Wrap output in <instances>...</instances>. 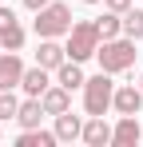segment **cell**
I'll return each mask as SVG.
<instances>
[{
	"instance_id": "cell-1",
	"label": "cell",
	"mask_w": 143,
	"mask_h": 147,
	"mask_svg": "<svg viewBox=\"0 0 143 147\" xmlns=\"http://www.w3.org/2000/svg\"><path fill=\"white\" fill-rule=\"evenodd\" d=\"M95 60H99V72H111V76H123L135 68L139 52H135V40L127 36H115V40H99L95 48Z\"/></svg>"
},
{
	"instance_id": "cell-10",
	"label": "cell",
	"mask_w": 143,
	"mask_h": 147,
	"mask_svg": "<svg viewBox=\"0 0 143 147\" xmlns=\"http://www.w3.org/2000/svg\"><path fill=\"white\" fill-rule=\"evenodd\" d=\"M52 80H56L60 88H68V92H80L88 76H84V64H80V60H64V64L52 72Z\"/></svg>"
},
{
	"instance_id": "cell-5",
	"label": "cell",
	"mask_w": 143,
	"mask_h": 147,
	"mask_svg": "<svg viewBox=\"0 0 143 147\" xmlns=\"http://www.w3.org/2000/svg\"><path fill=\"white\" fill-rule=\"evenodd\" d=\"M24 40H28V32H24V24L16 20V12L8 8V0L0 4V48L4 52H20Z\"/></svg>"
},
{
	"instance_id": "cell-25",
	"label": "cell",
	"mask_w": 143,
	"mask_h": 147,
	"mask_svg": "<svg viewBox=\"0 0 143 147\" xmlns=\"http://www.w3.org/2000/svg\"><path fill=\"white\" fill-rule=\"evenodd\" d=\"M0 52H4V48H0Z\"/></svg>"
},
{
	"instance_id": "cell-9",
	"label": "cell",
	"mask_w": 143,
	"mask_h": 147,
	"mask_svg": "<svg viewBox=\"0 0 143 147\" xmlns=\"http://www.w3.org/2000/svg\"><path fill=\"white\" fill-rule=\"evenodd\" d=\"M20 76H24L20 52H0V92L4 88H20Z\"/></svg>"
},
{
	"instance_id": "cell-23",
	"label": "cell",
	"mask_w": 143,
	"mask_h": 147,
	"mask_svg": "<svg viewBox=\"0 0 143 147\" xmlns=\"http://www.w3.org/2000/svg\"><path fill=\"white\" fill-rule=\"evenodd\" d=\"M139 88H143V76H139Z\"/></svg>"
},
{
	"instance_id": "cell-16",
	"label": "cell",
	"mask_w": 143,
	"mask_h": 147,
	"mask_svg": "<svg viewBox=\"0 0 143 147\" xmlns=\"http://www.w3.org/2000/svg\"><path fill=\"white\" fill-rule=\"evenodd\" d=\"M56 131H44V127H24L16 135V147H56Z\"/></svg>"
},
{
	"instance_id": "cell-12",
	"label": "cell",
	"mask_w": 143,
	"mask_h": 147,
	"mask_svg": "<svg viewBox=\"0 0 143 147\" xmlns=\"http://www.w3.org/2000/svg\"><path fill=\"white\" fill-rule=\"evenodd\" d=\"M52 131H56V139H60V143H76V139L84 135V119L68 107V111H60V115H56V127H52Z\"/></svg>"
},
{
	"instance_id": "cell-14",
	"label": "cell",
	"mask_w": 143,
	"mask_h": 147,
	"mask_svg": "<svg viewBox=\"0 0 143 147\" xmlns=\"http://www.w3.org/2000/svg\"><path fill=\"white\" fill-rule=\"evenodd\" d=\"M40 103H44V115H60V111H68V107H72V92H68V88H60V84L52 80V88L40 96Z\"/></svg>"
},
{
	"instance_id": "cell-7",
	"label": "cell",
	"mask_w": 143,
	"mask_h": 147,
	"mask_svg": "<svg viewBox=\"0 0 143 147\" xmlns=\"http://www.w3.org/2000/svg\"><path fill=\"white\" fill-rule=\"evenodd\" d=\"M68 60V48L56 40V36H48V40H40V48H36V64L40 68H48V72H56L60 64Z\"/></svg>"
},
{
	"instance_id": "cell-3",
	"label": "cell",
	"mask_w": 143,
	"mask_h": 147,
	"mask_svg": "<svg viewBox=\"0 0 143 147\" xmlns=\"http://www.w3.org/2000/svg\"><path fill=\"white\" fill-rule=\"evenodd\" d=\"M99 28H95V20H72V32L64 36V48H68V60H92L95 48H99Z\"/></svg>"
},
{
	"instance_id": "cell-24",
	"label": "cell",
	"mask_w": 143,
	"mask_h": 147,
	"mask_svg": "<svg viewBox=\"0 0 143 147\" xmlns=\"http://www.w3.org/2000/svg\"><path fill=\"white\" fill-rule=\"evenodd\" d=\"M0 4H4V0H0Z\"/></svg>"
},
{
	"instance_id": "cell-17",
	"label": "cell",
	"mask_w": 143,
	"mask_h": 147,
	"mask_svg": "<svg viewBox=\"0 0 143 147\" xmlns=\"http://www.w3.org/2000/svg\"><path fill=\"white\" fill-rule=\"evenodd\" d=\"M95 28H99V36H103V40H115V36H123V16L111 12V8H103V16L95 20Z\"/></svg>"
},
{
	"instance_id": "cell-2",
	"label": "cell",
	"mask_w": 143,
	"mask_h": 147,
	"mask_svg": "<svg viewBox=\"0 0 143 147\" xmlns=\"http://www.w3.org/2000/svg\"><path fill=\"white\" fill-rule=\"evenodd\" d=\"M32 32L40 36V40H48V36H68L72 32V4H64V0H52V4H44L40 12H36V20H32Z\"/></svg>"
},
{
	"instance_id": "cell-19",
	"label": "cell",
	"mask_w": 143,
	"mask_h": 147,
	"mask_svg": "<svg viewBox=\"0 0 143 147\" xmlns=\"http://www.w3.org/2000/svg\"><path fill=\"white\" fill-rule=\"evenodd\" d=\"M16 111H20V99L12 96V88H4V92H0V123L16 119Z\"/></svg>"
},
{
	"instance_id": "cell-6",
	"label": "cell",
	"mask_w": 143,
	"mask_h": 147,
	"mask_svg": "<svg viewBox=\"0 0 143 147\" xmlns=\"http://www.w3.org/2000/svg\"><path fill=\"white\" fill-rule=\"evenodd\" d=\"M111 107H115L119 115H139V107H143V88H135V84H115Z\"/></svg>"
},
{
	"instance_id": "cell-22",
	"label": "cell",
	"mask_w": 143,
	"mask_h": 147,
	"mask_svg": "<svg viewBox=\"0 0 143 147\" xmlns=\"http://www.w3.org/2000/svg\"><path fill=\"white\" fill-rule=\"evenodd\" d=\"M80 4H103V0H80Z\"/></svg>"
},
{
	"instance_id": "cell-21",
	"label": "cell",
	"mask_w": 143,
	"mask_h": 147,
	"mask_svg": "<svg viewBox=\"0 0 143 147\" xmlns=\"http://www.w3.org/2000/svg\"><path fill=\"white\" fill-rule=\"evenodd\" d=\"M44 4H52V0H24V8H28V12H40Z\"/></svg>"
},
{
	"instance_id": "cell-13",
	"label": "cell",
	"mask_w": 143,
	"mask_h": 147,
	"mask_svg": "<svg viewBox=\"0 0 143 147\" xmlns=\"http://www.w3.org/2000/svg\"><path fill=\"white\" fill-rule=\"evenodd\" d=\"M88 147H103V143H111V123L103 119V115H88L84 119V135H80Z\"/></svg>"
},
{
	"instance_id": "cell-11",
	"label": "cell",
	"mask_w": 143,
	"mask_h": 147,
	"mask_svg": "<svg viewBox=\"0 0 143 147\" xmlns=\"http://www.w3.org/2000/svg\"><path fill=\"white\" fill-rule=\"evenodd\" d=\"M20 88H24V96H44L48 88H52V72L40 68V64H32V68H24Z\"/></svg>"
},
{
	"instance_id": "cell-15",
	"label": "cell",
	"mask_w": 143,
	"mask_h": 147,
	"mask_svg": "<svg viewBox=\"0 0 143 147\" xmlns=\"http://www.w3.org/2000/svg\"><path fill=\"white\" fill-rule=\"evenodd\" d=\"M40 119H44V103H40V96H28V99H20L16 123H20V127H40Z\"/></svg>"
},
{
	"instance_id": "cell-4",
	"label": "cell",
	"mask_w": 143,
	"mask_h": 147,
	"mask_svg": "<svg viewBox=\"0 0 143 147\" xmlns=\"http://www.w3.org/2000/svg\"><path fill=\"white\" fill-rule=\"evenodd\" d=\"M84 111L88 115H107L111 111V96H115V84H111V72H95L84 80Z\"/></svg>"
},
{
	"instance_id": "cell-18",
	"label": "cell",
	"mask_w": 143,
	"mask_h": 147,
	"mask_svg": "<svg viewBox=\"0 0 143 147\" xmlns=\"http://www.w3.org/2000/svg\"><path fill=\"white\" fill-rule=\"evenodd\" d=\"M123 36H127V40H143V8L131 4V8L123 12Z\"/></svg>"
},
{
	"instance_id": "cell-8",
	"label": "cell",
	"mask_w": 143,
	"mask_h": 147,
	"mask_svg": "<svg viewBox=\"0 0 143 147\" xmlns=\"http://www.w3.org/2000/svg\"><path fill=\"white\" fill-rule=\"evenodd\" d=\"M139 139H143L139 119H135V115H119V123L111 127V143H115V147H135Z\"/></svg>"
},
{
	"instance_id": "cell-20",
	"label": "cell",
	"mask_w": 143,
	"mask_h": 147,
	"mask_svg": "<svg viewBox=\"0 0 143 147\" xmlns=\"http://www.w3.org/2000/svg\"><path fill=\"white\" fill-rule=\"evenodd\" d=\"M131 4H135V0H103V8H111V12H119V16H123Z\"/></svg>"
}]
</instances>
